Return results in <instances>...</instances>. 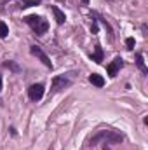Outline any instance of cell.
I'll return each instance as SVG.
<instances>
[{
	"label": "cell",
	"mask_w": 148,
	"mask_h": 150,
	"mask_svg": "<svg viewBox=\"0 0 148 150\" xmlns=\"http://www.w3.org/2000/svg\"><path fill=\"white\" fill-rule=\"evenodd\" d=\"M124 140V136L113 129H103V131H98L92 138H91V145H98V143H120Z\"/></svg>",
	"instance_id": "6da1fadb"
},
{
	"label": "cell",
	"mask_w": 148,
	"mask_h": 150,
	"mask_svg": "<svg viewBox=\"0 0 148 150\" xmlns=\"http://www.w3.org/2000/svg\"><path fill=\"white\" fill-rule=\"evenodd\" d=\"M25 21L32 26V30H33L37 35H44V33L49 30V23H47L42 16H35V14H32V16H26Z\"/></svg>",
	"instance_id": "7a4b0ae2"
},
{
	"label": "cell",
	"mask_w": 148,
	"mask_h": 150,
	"mask_svg": "<svg viewBox=\"0 0 148 150\" xmlns=\"http://www.w3.org/2000/svg\"><path fill=\"white\" fill-rule=\"evenodd\" d=\"M30 52H32L33 56H37V58L42 61V63H44V65H45V67H47V68H52V63H51L49 56H47V54H45L40 47H37V45H32V47H30Z\"/></svg>",
	"instance_id": "3957f363"
},
{
	"label": "cell",
	"mask_w": 148,
	"mask_h": 150,
	"mask_svg": "<svg viewBox=\"0 0 148 150\" xmlns=\"http://www.w3.org/2000/svg\"><path fill=\"white\" fill-rule=\"evenodd\" d=\"M28 96H30L32 101H40L42 96H44V86H42V84H33V86H30Z\"/></svg>",
	"instance_id": "277c9868"
},
{
	"label": "cell",
	"mask_w": 148,
	"mask_h": 150,
	"mask_svg": "<svg viewBox=\"0 0 148 150\" xmlns=\"http://www.w3.org/2000/svg\"><path fill=\"white\" fill-rule=\"evenodd\" d=\"M70 84H72V80H70V79H66L65 75L54 77V80H52V91H61V89L68 87Z\"/></svg>",
	"instance_id": "5b68a950"
},
{
	"label": "cell",
	"mask_w": 148,
	"mask_h": 150,
	"mask_svg": "<svg viewBox=\"0 0 148 150\" xmlns=\"http://www.w3.org/2000/svg\"><path fill=\"white\" fill-rule=\"evenodd\" d=\"M122 65H124L122 58H115L110 65L106 67V72H108V75H110L111 79H113V77H117V72L120 70V67H122Z\"/></svg>",
	"instance_id": "8992f818"
},
{
	"label": "cell",
	"mask_w": 148,
	"mask_h": 150,
	"mask_svg": "<svg viewBox=\"0 0 148 150\" xmlns=\"http://www.w3.org/2000/svg\"><path fill=\"white\" fill-rule=\"evenodd\" d=\"M51 11H52V14H54V18H56L58 25H63V23H65V19H66L65 12H63L59 7H56V5H52V7H51Z\"/></svg>",
	"instance_id": "52a82bcc"
},
{
	"label": "cell",
	"mask_w": 148,
	"mask_h": 150,
	"mask_svg": "<svg viewBox=\"0 0 148 150\" xmlns=\"http://www.w3.org/2000/svg\"><path fill=\"white\" fill-rule=\"evenodd\" d=\"M89 82H91V84H94L96 87H103V86H105V79H103L101 75H98V74L89 75Z\"/></svg>",
	"instance_id": "ba28073f"
},
{
	"label": "cell",
	"mask_w": 148,
	"mask_h": 150,
	"mask_svg": "<svg viewBox=\"0 0 148 150\" xmlns=\"http://www.w3.org/2000/svg\"><path fill=\"white\" fill-rule=\"evenodd\" d=\"M136 65H138V68L141 70V74H148V68H147V65H145V61H143V54H141V52L136 54Z\"/></svg>",
	"instance_id": "9c48e42d"
},
{
	"label": "cell",
	"mask_w": 148,
	"mask_h": 150,
	"mask_svg": "<svg viewBox=\"0 0 148 150\" xmlns=\"http://www.w3.org/2000/svg\"><path fill=\"white\" fill-rule=\"evenodd\" d=\"M91 59L96 61V63H101L103 61V49L99 45H96V51H94V54H91Z\"/></svg>",
	"instance_id": "30bf717a"
},
{
	"label": "cell",
	"mask_w": 148,
	"mask_h": 150,
	"mask_svg": "<svg viewBox=\"0 0 148 150\" xmlns=\"http://www.w3.org/2000/svg\"><path fill=\"white\" fill-rule=\"evenodd\" d=\"M7 35H9V26L4 21H0V38H5Z\"/></svg>",
	"instance_id": "8fae6325"
},
{
	"label": "cell",
	"mask_w": 148,
	"mask_h": 150,
	"mask_svg": "<svg viewBox=\"0 0 148 150\" xmlns=\"http://www.w3.org/2000/svg\"><path fill=\"white\" fill-rule=\"evenodd\" d=\"M134 44H136V42H134V38L132 37H129L127 40H125V45H127V49H131V51L134 49Z\"/></svg>",
	"instance_id": "7c38bea8"
},
{
	"label": "cell",
	"mask_w": 148,
	"mask_h": 150,
	"mask_svg": "<svg viewBox=\"0 0 148 150\" xmlns=\"http://www.w3.org/2000/svg\"><path fill=\"white\" fill-rule=\"evenodd\" d=\"M4 67H7V68H12L14 72H18V70H19V68H18V65H14L12 61H5V63H4Z\"/></svg>",
	"instance_id": "4fadbf2b"
},
{
	"label": "cell",
	"mask_w": 148,
	"mask_h": 150,
	"mask_svg": "<svg viewBox=\"0 0 148 150\" xmlns=\"http://www.w3.org/2000/svg\"><path fill=\"white\" fill-rule=\"evenodd\" d=\"M91 30H92V33H98V23H96V19L92 21V26H91Z\"/></svg>",
	"instance_id": "5bb4252c"
},
{
	"label": "cell",
	"mask_w": 148,
	"mask_h": 150,
	"mask_svg": "<svg viewBox=\"0 0 148 150\" xmlns=\"http://www.w3.org/2000/svg\"><path fill=\"white\" fill-rule=\"evenodd\" d=\"M0 91H2V77H0Z\"/></svg>",
	"instance_id": "9a60e30c"
},
{
	"label": "cell",
	"mask_w": 148,
	"mask_h": 150,
	"mask_svg": "<svg viewBox=\"0 0 148 150\" xmlns=\"http://www.w3.org/2000/svg\"><path fill=\"white\" fill-rule=\"evenodd\" d=\"M105 150H110V149H108V147H105Z\"/></svg>",
	"instance_id": "2e32d148"
}]
</instances>
